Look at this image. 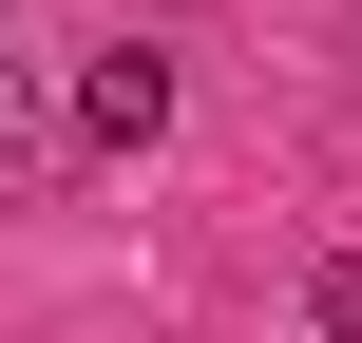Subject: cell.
Listing matches in <instances>:
<instances>
[{
    "instance_id": "1",
    "label": "cell",
    "mask_w": 362,
    "mask_h": 343,
    "mask_svg": "<svg viewBox=\"0 0 362 343\" xmlns=\"http://www.w3.org/2000/svg\"><path fill=\"white\" fill-rule=\"evenodd\" d=\"M153 134H172V57H134V38L76 57V153H153Z\"/></svg>"
},
{
    "instance_id": "2",
    "label": "cell",
    "mask_w": 362,
    "mask_h": 343,
    "mask_svg": "<svg viewBox=\"0 0 362 343\" xmlns=\"http://www.w3.org/2000/svg\"><path fill=\"white\" fill-rule=\"evenodd\" d=\"M57 134H76V76H38V57L0 38V191H38V172H57Z\"/></svg>"
},
{
    "instance_id": "3",
    "label": "cell",
    "mask_w": 362,
    "mask_h": 343,
    "mask_svg": "<svg viewBox=\"0 0 362 343\" xmlns=\"http://www.w3.org/2000/svg\"><path fill=\"white\" fill-rule=\"evenodd\" d=\"M305 306H325V343H362V248H325V267H305Z\"/></svg>"
}]
</instances>
